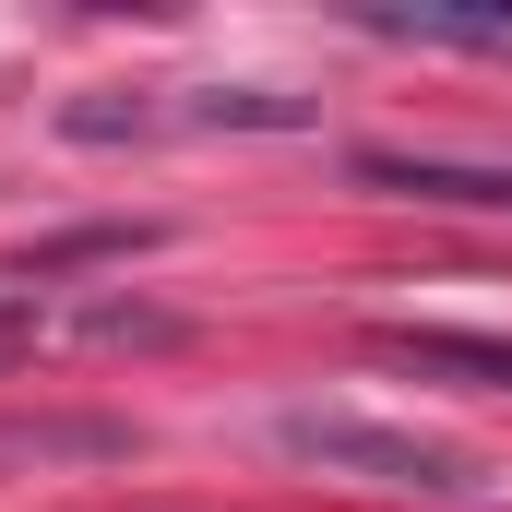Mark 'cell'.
<instances>
[{
  "mask_svg": "<svg viewBox=\"0 0 512 512\" xmlns=\"http://www.w3.org/2000/svg\"><path fill=\"white\" fill-rule=\"evenodd\" d=\"M36 346V298H0V358H24Z\"/></svg>",
  "mask_w": 512,
  "mask_h": 512,
  "instance_id": "6",
  "label": "cell"
},
{
  "mask_svg": "<svg viewBox=\"0 0 512 512\" xmlns=\"http://www.w3.org/2000/svg\"><path fill=\"white\" fill-rule=\"evenodd\" d=\"M346 24L417 48H512V0H346Z\"/></svg>",
  "mask_w": 512,
  "mask_h": 512,
  "instance_id": "4",
  "label": "cell"
},
{
  "mask_svg": "<svg viewBox=\"0 0 512 512\" xmlns=\"http://www.w3.org/2000/svg\"><path fill=\"white\" fill-rule=\"evenodd\" d=\"M393 370H429V382H465V393H512V346L501 334H453V322H382L370 334Z\"/></svg>",
  "mask_w": 512,
  "mask_h": 512,
  "instance_id": "3",
  "label": "cell"
},
{
  "mask_svg": "<svg viewBox=\"0 0 512 512\" xmlns=\"http://www.w3.org/2000/svg\"><path fill=\"white\" fill-rule=\"evenodd\" d=\"M179 120H191V131H298V120H310V96H262V84H227V96H191Z\"/></svg>",
  "mask_w": 512,
  "mask_h": 512,
  "instance_id": "5",
  "label": "cell"
},
{
  "mask_svg": "<svg viewBox=\"0 0 512 512\" xmlns=\"http://www.w3.org/2000/svg\"><path fill=\"white\" fill-rule=\"evenodd\" d=\"M370 191H405V203H453V215H512V167H465V155H393V143H358L346 155Z\"/></svg>",
  "mask_w": 512,
  "mask_h": 512,
  "instance_id": "2",
  "label": "cell"
},
{
  "mask_svg": "<svg viewBox=\"0 0 512 512\" xmlns=\"http://www.w3.org/2000/svg\"><path fill=\"white\" fill-rule=\"evenodd\" d=\"M274 441H286L298 465H334V477H370V489H417V501H453V489H465V453H441V441H417V429H382V417H358V405H286Z\"/></svg>",
  "mask_w": 512,
  "mask_h": 512,
  "instance_id": "1",
  "label": "cell"
}]
</instances>
